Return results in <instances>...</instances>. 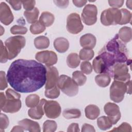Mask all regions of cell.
Segmentation results:
<instances>
[{
  "label": "cell",
  "mask_w": 132,
  "mask_h": 132,
  "mask_svg": "<svg viewBox=\"0 0 132 132\" xmlns=\"http://www.w3.org/2000/svg\"><path fill=\"white\" fill-rule=\"evenodd\" d=\"M94 55V53L92 49L83 48L79 52V57L81 60L89 61L92 59Z\"/></svg>",
  "instance_id": "obj_32"
},
{
  "label": "cell",
  "mask_w": 132,
  "mask_h": 132,
  "mask_svg": "<svg viewBox=\"0 0 132 132\" xmlns=\"http://www.w3.org/2000/svg\"><path fill=\"white\" fill-rule=\"evenodd\" d=\"M55 5L59 8H67L69 5V1H53Z\"/></svg>",
  "instance_id": "obj_47"
},
{
  "label": "cell",
  "mask_w": 132,
  "mask_h": 132,
  "mask_svg": "<svg viewBox=\"0 0 132 132\" xmlns=\"http://www.w3.org/2000/svg\"><path fill=\"white\" fill-rule=\"evenodd\" d=\"M80 17L78 13H72L68 16L67 20V30L72 34H77L83 30Z\"/></svg>",
  "instance_id": "obj_9"
},
{
  "label": "cell",
  "mask_w": 132,
  "mask_h": 132,
  "mask_svg": "<svg viewBox=\"0 0 132 132\" xmlns=\"http://www.w3.org/2000/svg\"><path fill=\"white\" fill-rule=\"evenodd\" d=\"M22 106L20 99H12L6 97L4 92L0 93L1 110L6 113H15L19 111Z\"/></svg>",
  "instance_id": "obj_7"
},
{
  "label": "cell",
  "mask_w": 132,
  "mask_h": 132,
  "mask_svg": "<svg viewBox=\"0 0 132 132\" xmlns=\"http://www.w3.org/2000/svg\"><path fill=\"white\" fill-rule=\"evenodd\" d=\"M92 68L91 64L88 61H82L80 64V70L81 72L87 75H89L92 72Z\"/></svg>",
  "instance_id": "obj_39"
},
{
  "label": "cell",
  "mask_w": 132,
  "mask_h": 132,
  "mask_svg": "<svg viewBox=\"0 0 132 132\" xmlns=\"http://www.w3.org/2000/svg\"><path fill=\"white\" fill-rule=\"evenodd\" d=\"M126 93L128 94H131V80L127 81L126 82Z\"/></svg>",
  "instance_id": "obj_52"
},
{
  "label": "cell",
  "mask_w": 132,
  "mask_h": 132,
  "mask_svg": "<svg viewBox=\"0 0 132 132\" xmlns=\"http://www.w3.org/2000/svg\"><path fill=\"white\" fill-rule=\"evenodd\" d=\"M80 62V59L78 55L75 53L70 54L67 58V63L68 66L72 69L77 68Z\"/></svg>",
  "instance_id": "obj_26"
},
{
  "label": "cell",
  "mask_w": 132,
  "mask_h": 132,
  "mask_svg": "<svg viewBox=\"0 0 132 132\" xmlns=\"http://www.w3.org/2000/svg\"><path fill=\"white\" fill-rule=\"evenodd\" d=\"M102 59L104 73L108 74L111 68L118 63H127L130 65L131 60L128 59V53L126 45L119 38L118 35L110 40L98 53Z\"/></svg>",
  "instance_id": "obj_2"
},
{
  "label": "cell",
  "mask_w": 132,
  "mask_h": 132,
  "mask_svg": "<svg viewBox=\"0 0 132 132\" xmlns=\"http://www.w3.org/2000/svg\"><path fill=\"white\" fill-rule=\"evenodd\" d=\"M43 108L46 116L50 119L58 118L61 112L60 104L55 101H46Z\"/></svg>",
  "instance_id": "obj_13"
},
{
  "label": "cell",
  "mask_w": 132,
  "mask_h": 132,
  "mask_svg": "<svg viewBox=\"0 0 132 132\" xmlns=\"http://www.w3.org/2000/svg\"><path fill=\"white\" fill-rule=\"evenodd\" d=\"M27 31V28L22 25H15L10 28V32L13 35H24Z\"/></svg>",
  "instance_id": "obj_37"
},
{
  "label": "cell",
  "mask_w": 132,
  "mask_h": 132,
  "mask_svg": "<svg viewBox=\"0 0 132 132\" xmlns=\"http://www.w3.org/2000/svg\"><path fill=\"white\" fill-rule=\"evenodd\" d=\"M19 125H21L24 130L30 132H40L41 131L39 123L28 119H24L18 122Z\"/></svg>",
  "instance_id": "obj_18"
},
{
  "label": "cell",
  "mask_w": 132,
  "mask_h": 132,
  "mask_svg": "<svg viewBox=\"0 0 132 132\" xmlns=\"http://www.w3.org/2000/svg\"><path fill=\"white\" fill-rule=\"evenodd\" d=\"M124 1L123 0H111V1H108V3L110 6H111L112 8H118L121 7L123 4Z\"/></svg>",
  "instance_id": "obj_46"
},
{
  "label": "cell",
  "mask_w": 132,
  "mask_h": 132,
  "mask_svg": "<svg viewBox=\"0 0 132 132\" xmlns=\"http://www.w3.org/2000/svg\"><path fill=\"white\" fill-rule=\"evenodd\" d=\"M72 2L75 6L78 8H80L85 5L87 3V1L84 0H73Z\"/></svg>",
  "instance_id": "obj_50"
},
{
  "label": "cell",
  "mask_w": 132,
  "mask_h": 132,
  "mask_svg": "<svg viewBox=\"0 0 132 132\" xmlns=\"http://www.w3.org/2000/svg\"><path fill=\"white\" fill-rule=\"evenodd\" d=\"M104 109L112 125L117 124L121 117L119 106L115 103L108 102L105 105Z\"/></svg>",
  "instance_id": "obj_12"
},
{
  "label": "cell",
  "mask_w": 132,
  "mask_h": 132,
  "mask_svg": "<svg viewBox=\"0 0 132 132\" xmlns=\"http://www.w3.org/2000/svg\"><path fill=\"white\" fill-rule=\"evenodd\" d=\"M80 45L85 48L92 49L96 45V39L95 37L91 34H86L82 35L80 38Z\"/></svg>",
  "instance_id": "obj_17"
},
{
  "label": "cell",
  "mask_w": 132,
  "mask_h": 132,
  "mask_svg": "<svg viewBox=\"0 0 132 132\" xmlns=\"http://www.w3.org/2000/svg\"><path fill=\"white\" fill-rule=\"evenodd\" d=\"M24 131V129L20 125L14 126L13 128L11 130V132H14V131H19V132H23Z\"/></svg>",
  "instance_id": "obj_51"
},
{
  "label": "cell",
  "mask_w": 132,
  "mask_h": 132,
  "mask_svg": "<svg viewBox=\"0 0 132 132\" xmlns=\"http://www.w3.org/2000/svg\"><path fill=\"white\" fill-rule=\"evenodd\" d=\"M40 101V97L37 94H30L26 97L25 104L28 107L33 108L39 103Z\"/></svg>",
  "instance_id": "obj_31"
},
{
  "label": "cell",
  "mask_w": 132,
  "mask_h": 132,
  "mask_svg": "<svg viewBox=\"0 0 132 132\" xmlns=\"http://www.w3.org/2000/svg\"><path fill=\"white\" fill-rule=\"evenodd\" d=\"M46 29V27L39 21H37L32 24L30 26V32L34 35H37L43 32Z\"/></svg>",
  "instance_id": "obj_33"
},
{
  "label": "cell",
  "mask_w": 132,
  "mask_h": 132,
  "mask_svg": "<svg viewBox=\"0 0 132 132\" xmlns=\"http://www.w3.org/2000/svg\"><path fill=\"white\" fill-rule=\"evenodd\" d=\"M34 45L37 49H45L50 45V40L47 37L44 36H40L36 37L34 39Z\"/></svg>",
  "instance_id": "obj_23"
},
{
  "label": "cell",
  "mask_w": 132,
  "mask_h": 132,
  "mask_svg": "<svg viewBox=\"0 0 132 132\" xmlns=\"http://www.w3.org/2000/svg\"><path fill=\"white\" fill-rule=\"evenodd\" d=\"M22 3L23 8L26 11H31L35 8V1H22Z\"/></svg>",
  "instance_id": "obj_44"
},
{
  "label": "cell",
  "mask_w": 132,
  "mask_h": 132,
  "mask_svg": "<svg viewBox=\"0 0 132 132\" xmlns=\"http://www.w3.org/2000/svg\"><path fill=\"white\" fill-rule=\"evenodd\" d=\"M54 46L58 52L63 53L68 50L69 47V42L66 38L59 37L54 40Z\"/></svg>",
  "instance_id": "obj_19"
},
{
  "label": "cell",
  "mask_w": 132,
  "mask_h": 132,
  "mask_svg": "<svg viewBox=\"0 0 132 132\" xmlns=\"http://www.w3.org/2000/svg\"><path fill=\"white\" fill-rule=\"evenodd\" d=\"M62 115L67 119H77L81 116V111L78 109H66L63 111Z\"/></svg>",
  "instance_id": "obj_29"
},
{
  "label": "cell",
  "mask_w": 132,
  "mask_h": 132,
  "mask_svg": "<svg viewBox=\"0 0 132 132\" xmlns=\"http://www.w3.org/2000/svg\"><path fill=\"white\" fill-rule=\"evenodd\" d=\"M7 2L15 10H20L22 8V3L20 1H7Z\"/></svg>",
  "instance_id": "obj_45"
},
{
  "label": "cell",
  "mask_w": 132,
  "mask_h": 132,
  "mask_svg": "<svg viewBox=\"0 0 132 132\" xmlns=\"http://www.w3.org/2000/svg\"><path fill=\"white\" fill-rule=\"evenodd\" d=\"M46 80L45 89H50L56 86L59 78V73L56 68L53 66L46 67Z\"/></svg>",
  "instance_id": "obj_14"
},
{
  "label": "cell",
  "mask_w": 132,
  "mask_h": 132,
  "mask_svg": "<svg viewBox=\"0 0 132 132\" xmlns=\"http://www.w3.org/2000/svg\"><path fill=\"white\" fill-rule=\"evenodd\" d=\"M7 77H6L5 72L1 71L0 72V90H3L7 87Z\"/></svg>",
  "instance_id": "obj_43"
},
{
  "label": "cell",
  "mask_w": 132,
  "mask_h": 132,
  "mask_svg": "<svg viewBox=\"0 0 132 132\" xmlns=\"http://www.w3.org/2000/svg\"><path fill=\"white\" fill-rule=\"evenodd\" d=\"M44 94L47 98L51 99L56 98L60 95V89L57 86H56L51 89H45Z\"/></svg>",
  "instance_id": "obj_35"
},
{
  "label": "cell",
  "mask_w": 132,
  "mask_h": 132,
  "mask_svg": "<svg viewBox=\"0 0 132 132\" xmlns=\"http://www.w3.org/2000/svg\"><path fill=\"white\" fill-rule=\"evenodd\" d=\"M95 81L98 86L104 88L109 85L111 77L108 74L102 73L95 76Z\"/></svg>",
  "instance_id": "obj_24"
},
{
  "label": "cell",
  "mask_w": 132,
  "mask_h": 132,
  "mask_svg": "<svg viewBox=\"0 0 132 132\" xmlns=\"http://www.w3.org/2000/svg\"><path fill=\"white\" fill-rule=\"evenodd\" d=\"M39 15V10L36 7L31 11H25L24 12V15L29 24H33L37 21Z\"/></svg>",
  "instance_id": "obj_25"
},
{
  "label": "cell",
  "mask_w": 132,
  "mask_h": 132,
  "mask_svg": "<svg viewBox=\"0 0 132 132\" xmlns=\"http://www.w3.org/2000/svg\"><path fill=\"white\" fill-rule=\"evenodd\" d=\"M1 41V56L0 62L1 63H5L8 60V53L5 46L4 45L2 40Z\"/></svg>",
  "instance_id": "obj_38"
},
{
  "label": "cell",
  "mask_w": 132,
  "mask_h": 132,
  "mask_svg": "<svg viewBox=\"0 0 132 132\" xmlns=\"http://www.w3.org/2000/svg\"><path fill=\"white\" fill-rule=\"evenodd\" d=\"M81 131L82 132H87V131L95 132V129H94V127L92 125L87 123H85L82 126Z\"/></svg>",
  "instance_id": "obj_48"
},
{
  "label": "cell",
  "mask_w": 132,
  "mask_h": 132,
  "mask_svg": "<svg viewBox=\"0 0 132 132\" xmlns=\"http://www.w3.org/2000/svg\"><path fill=\"white\" fill-rule=\"evenodd\" d=\"M6 77L8 82L16 91L32 92L45 84L46 68L34 60L17 59L10 64Z\"/></svg>",
  "instance_id": "obj_1"
},
{
  "label": "cell",
  "mask_w": 132,
  "mask_h": 132,
  "mask_svg": "<svg viewBox=\"0 0 132 132\" xmlns=\"http://www.w3.org/2000/svg\"><path fill=\"white\" fill-rule=\"evenodd\" d=\"M26 44L25 38L21 36L10 37L5 41V45L8 53V60L16 57Z\"/></svg>",
  "instance_id": "obj_3"
},
{
  "label": "cell",
  "mask_w": 132,
  "mask_h": 132,
  "mask_svg": "<svg viewBox=\"0 0 132 132\" xmlns=\"http://www.w3.org/2000/svg\"><path fill=\"white\" fill-rule=\"evenodd\" d=\"M55 16L54 14L50 12L44 11L41 13L39 21L45 27H49L53 24Z\"/></svg>",
  "instance_id": "obj_22"
},
{
  "label": "cell",
  "mask_w": 132,
  "mask_h": 132,
  "mask_svg": "<svg viewBox=\"0 0 132 132\" xmlns=\"http://www.w3.org/2000/svg\"><path fill=\"white\" fill-rule=\"evenodd\" d=\"M6 97L12 99L19 100L21 97V95L15 90H13L10 88H8L5 92Z\"/></svg>",
  "instance_id": "obj_42"
},
{
  "label": "cell",
  "mask_w": 132,
  "mask_h": 132,
  "mask_svg": "<svg viewBox=\"0 0 132 132\" xmlns=\"http://www.w3.org/2000/svg\"><path fill=\"white\" fill-rule=\"evenodd\" d=\"M121 19V12L118 8H108L104 10L101 15V22L104 26L119 24Z\"/></svg>",
  "instance_id": "obj_6"
},
{
  "label": "cell",
  "mask_w": 132,
  "mask_h": 132,
  "mask_svg": "<svg viewBox=\"0 0 132 132\" xmlns=\"http://www.w3.org/2000/svg\"><path fill=\"white\" fill-rule=\"evenodd\" d=\"M131 1H126V6L130 9H131Z\"/></svg>",
  "instance_id": "obj_53"
},
{
  "label": "cell",
  "mask_w": 132,
  "mask_h": 132,
  "mask_svg": "<svg viewBox=\"0 0 132 132\" xmlns=\"http://www.w3.org/2000/svg\"><path fill=\"white\" fill-rule=\"evenodd\" d=\"M128 66L127 63H118L111 68L108 74L115 80L127 82L130 79Z\"/></svg>",
  "instance_id": "obj_5"
},
{
  "label": "cell",
  "mask_w": 132,
  "mask_h": 132,
  "mask_svg": "<svg viewBox=\"0 0 132 132\" xmlns=\"http://www.w3.org/2000/svg\"><path fill=\"white\" fill-rule=\"evenodd\" d=\"M92 68L96 73H104V65L102 58L99 56H96L93 59L92 62Z\"/></svg>",
  "instance_id": "obj_28"
},
{
  "label": "cell",
  "mask_w": 132,
  "mask_h": 132,
  "mask_svg": "<svg viewBox=\"0 0 132 132\" xmlns=\"http://www.w3.org/2000/svg\"><path fill=\"white\" fill-rule=\"evenodd\" d=\"M2 30H3V27L1 26V36H2V35L4 34V32H2Z\"/></svg>",
  "instance_id": "obj_54"
},
{
  "label": "cell",
  "mask_w": 132,
  "mask_h": 132,
  "mask_svg": "<svg viewBox=\"0 0 132 132\" xmlns=\"http://www.w3.org/2000/svg\"><path fill=\"white\" fill-rule=\"evenodd\" d=\"M46 100L42 98L39 103L35 107L31 108L28 111V114L30 118L33 119L39 120L41 119L44 115V111L43 106L46 102Z\"/></svg>",
  "instance_id": "obj_16"
},
{
  "label": "cell",
  "mask_w": 132,
  "mask_h": 132,
  "mask_svg": "<svg viewBox=\"0 0 132 132\" xmlns=\"http://www.w3.org/2000/svg\"><path fill=\"white\" fill-rule=\"evenodd\" d=\"M9 124V121L8 117L1 113L0 116V131H3L5 129L7 128Z\"/></svg>",
  "instance_id": "obj_40"
},
{
  "label": "cell",
  "mask_w": 132,
  "mask_h": 132,
  "mask_svg": "<svg viewBox=\"0 0 132 132\" xmlns=\"http://www.w3.org/2000/svg\"><path fill=\"white\" fill-rule=\"evenodd\" d=\"M126 82L114 80L110 87V99L116 103L122 102L126 93Z\"/></svg>",
  "instance_id": "obj_8"
},
{
  "label": "cell",
  "mask_w": 132,
  "mask_h": 132,
  "mask_svg": "<svg viewBox=\"0 0 132 132\" xmlns=\"http://www.w3.org/2000/svg\"><path fill=\"white\" fill-rule=\"evenodd\" d=\"M97 125L100 129L106 130L110 129L112 126V124L108 117L102 116L98 118L97 120Z\"/></svg>",
  "instance_id": "obj_27"
},
{
  "label": "cell",
  "mask_w": 132,
  "mask_h": 132,
  "mask_svg": "<svg viewBox=\"0 0 132 132\" xmlns=\"http://www.w3.org/2000/svg\"><path fill=\"white\" fill-rule=\"evenodd\" d=\"M80 131L79 128V126L77 123H73L71 124H70L67 129V131L70 132V131H76V132H79Z\"/></svg>",
  "instance_id": "obj_49"
},
{
  "label": "cell",
  "mask_w": 132,
  "mask_h": 132,
  "mask_svg": "<svg viewBox=\"0 0 132 132\" xmlns=\"http://www.w3.org/2000/svg\"><path fill=\"white\" fill-rule=\"evenodd\" d=\"M120 11L121 12V19L119 24L124 25L130 23L131 20V14L130 12L126 9H121Z\"/></svg>",
  "instance_id": "obj_34"
},
{
  "label": "cell",
  "mask_w": 132,
  "mask_h": 132,
  "mask_svg": "<svg viewBox=\"0 0 132 132\" xmlns=\"http://www.w3.org/2000/svg\"><path fill=\"white\" fill-rule=\"evenodd\" d=\"M120 39L125 44L131 40V29L129 27L124 26L120 29L118 34Z\"/></svg>",
  "instance_id": "obj_21"
},
{
  "label": "cell",
  "mask_w": 132,
  "mask_h": 132,
  "mask_svg": "<svg viewBox=\"0 0 132 132\" xmlns=\"http://www.w3.org/2000/svg\"><path fill=\"white\" fill-rule=\"evenodd\" d=\"M97 14L96 6L93 4H88L84 7L81 13L82 20L87 25H92L96 22Z\"/></svg>",
  "instance_id": "obj_10"
},
{
  "label": "cell",
  "mask_w": 132,
  "mask_h": 132,
  "mask_svg": "<svg viewBox=\"0 0 132 132\" xmlns=\"http://www.w3.org/2000/svg\"><path fill=\"white\" fill-rule=\"evenodd\" d=\"M35 58L37 61L45 64L47 67L55 64L58 60L56 54L50 51H43L37 53Z\"/></svg>",
  "instance_id": "obj_11"
},
{
  "label": "cell",
  "mask_w": 132,
  "mask_h": 132,
  "mask_svg": "<svg viewBox=\"0 0 132 132\" xmlns=\"http://www.w3.org/2000/svg\"><path fill=\"white\" fill-rule=\"evenodd\" d=\"M57 86L63 93L69 96H75L78 92V86L72 78L65 75L59 76Z\"/></svg>",
  "instance_id": "obj_4"
},
{
  "label": "cell",
  "mask_w": 132,
  "mask_h": 132,
  "mask_svg": "<svg viewBox=\"0 0 132 132\" xmlns=\"http://www.w3.org/2000/svg\"><path fill=\"white\" fill-rule=\"evenodd\" d=\"M86 117L90 120H95L100 114L99 108L95 105H89L85 109Z\"/></svg>",
  "instance_id": "obj_20"
},
{
  "label": "cell",
  "mask_w": 132,
  "mask_h": 132,
  "mask_svg": "<svg viewBox=\"0 0 132 132\" xmlns=\"http://www.w3.org/2000/svg\"><path fill=\"white\" fill-rule=\"evenodd\" d=\"M72 79L78 86H83L87 80L86 76L79 71H76L73 73Z\"/></svg>",
  "instance_id": "obj_30"
},
{
  "label": "cell",
  "mask_w": 132,
  "mask_h": 132,
  "mask_svg": "<svg viewBox=\"0 0 132 132\" xmlns=\"http://www.w3.org/2000/svg\"><path fill=\"white\" fill-rule=\"evenodd\" d=\"M57 123L53 120H46L43 124V132H54L57 129Z\"/></svg>",
  "instance_id": "obj_36"
},
{
  "label": "cell",
  "mask_w": 132,
  "mask_h": 132,
  "mask_svg": "<svg viewBox=\"0 0 132 132\" xmlns=\"http://www.w3.org/2000/svg\"><path fill=\"white\" fill-rule=\"evenodd\" d=\"M111 131H131V127L130 125L126 122L122 123L118 127H114Z\"/></svg>",
  "instance_id": "obj_41"
},
{
  "label": "cell",
  "mask_w": 132,
  "mask_h": 132,
  "mask_svg": "<svg viewBox=\"0 0 132 132\" xmlns=\"http://www.w3.org/2000/svg\"><path fill=\"white\" fill-rule=\"evenodd\" d=\"M14 16L8 5L4 2L0 4V21L5 25H8L13 21Z\"/></svg>",
  "instance_id": "obj_15"
}]
</instances>
